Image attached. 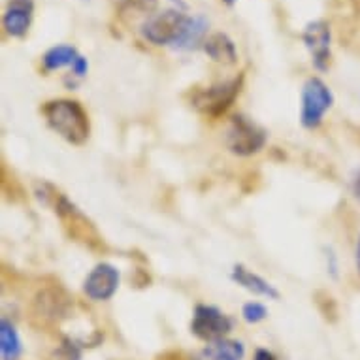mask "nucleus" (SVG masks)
Masks as SVG:
<instances>
[{
  "mask_svg": "<svg viewBox=\"0 0 360 360\" xmlns=\"http://www.w3.org/2000/svg\"><path fill=\"white\" fill-rule=\"evenodd\" d=\"M41 113L48 121L49 129L57 132L63 140L72 146H82L87 142L91 124L82 104L70 98H57L44 104Z\"/></svg>",
  "mask_w": 360,
  "mask_h": 360,
  "instance_id": "1",
  "label": "nucleus"
},
{
  "mask_svg": "<svg viewBox=\"0 0 360 360\" xmlns=\"http://www.w3.org/2000/svg\"><path fill=\"white\" fill-rule=\"evenodd\" d=\"M266 142H268V132L259 123H255L253 119L243 113L232 115L224 134V143L231 153L238 157H251L262 151Z\"/></svg>",
  "mask_w": 360,
  "mask_h": 360,
  "instance_id": "2",
  "label": "nucleus"
},
{
  "mask_svg": "<svg viewBox=\"0 0 360 360\" xmlns=\"http://www.w3.org/2000/svg\"><path fill=\"white\" fill-rule=\"evenodd\" d=\"M334 106V95L330 87L321 77H309L300 96V123L304 129L315 130L319 129L325 115Z\"/></svg>",
  "mask_w": 360,
  "mask_h": 360,
  "instance_id": "3",
  "label": "nucleus"
},
{
  "mask_svg": "<svg viewBox=\"0 0 360 360\" xmlns=\"http://www.w3.org/2000/svg\"><path fill=\"white\" fill-rule=\"evenodd\" d=\"M242 83L243 77L240 76L234 79H226V82L213 83L210 87L198 89L191 96V106L207 117H219L236 102L242 91Z\"/></svg>",
  "mask_w": 360,
  "mask_h": 360,
  "instance_id": "4",
  "label": "nucleus"
},
{
  "mask_svg": "<svg viewBox=\"0 0 360 360\" xmlns=\"http://www.w3.org/2000/svg\"><path fill=\"white\" fill-rule=\"evenodd\" d=\"M191 15H185L181 10H165L151 13L142 25V36L153 46H176L184 36Z\"/></svg>",
  "mask_w": 360,
  "mask_h": 360,
  "instance_id": "5",
  "label": "nucleus"
},
{
  "mask_svg": "<svg viewBox=\"0 0 360 360\" xmlns=\"http://www.w3.org/2000/svg\"><path fill=\"white\" fill-rule=\"evenodd\" d=\"M232 326H234V321L226 313L221 311L217 306L198 304L193 311L191 332L204 342L226 338V334L232 330Z\"/></svg>",
  "mask_w": 360,
  "mask_h": 360,
  "instance_id": "6",
  "label": "nucleus"
},
{
  "mask_svg": "<svg viewBox=\"0 0 360 360\" xmlns=\"http://www.w3.org/2000/svg\"><path fill=\"white\" fill-rule=\"evenodd\" d=\"M119 283H121V274L117 268L110 262H101L89 272L83 281V292L91 300L106 302L117 292Z\"/></svg>",
  "mask_w": 360,
  "mask_h": 360,
  "instance_id": "7",
  "label": "nucleus"
},
{
  "mask_svg": "<svg viewBox=\"0 0 360 360\" xmlns=\"http://www.w3.org/2000/svg\"><path fill=\"white\" fill-rule=\"evenodd\" d=\"M302 40L306 44L307 51L311 53V63L317 70L325 72L330 66V27L323 19L311 21L306 25L302 32Z\"/></svg>",
  "mask_w": 360,
  "mask_h": 360,
  "instance_id": "8",
  "label": "nucleus"
},
{
  "mask_svg": "<svg viewBox=\"0 0 360 360\" xmlns=\"http://www.w3.org/2000/svg\"><path fill=\"white\" fill-rule=\"evenodd\" d=\"M34 15V2L32 0H10L6 12L2 15V25L8 36L23 38L27 36Z\"/></svg>",
  "mask_w": 360,
  "mask_h": 360,
  "instance_id": "9",
  "label": "nucleus"
},
{
  "mask_svg": "<svg viewBox=\"0 0 360 360\" xmlns=\"http://www.w3.org/2000/svg\"><path fill=\"white\" fill-rule=\"evenodd\" d=\"M231 279L236 285H240L242 289L249 290V292H253L257 296H264L268 300H278L279 298V290L268 279L255 274L253 270H249L243 264H236L232 268Z\"/></svg>",
  "mask_w": 360,
  "mask_h": 360,
  "instance_id": "10",
  "label": "nucleus"
},
{
  "mask_svg": "<svg viewBox=\"0 0 360 360\" xmlns=\"http://www.w3.org/2000/svg\"><path fill=\"white\" fill-rule=\"evenodd\" d=\"M202 48H204L207 57L219 65H236V44L232 41L231 36L224 34V32H215V34L207 36L206 41L202 44Z\"/></svg>",
  "mask_w": 360,
  "mask_h": 360,
  "instance_id": "11",
  "label": "nucleus"
},
{
  "mask_svg": "<svg viewBox=\"0 0 360 360\" xmlns=\"http://www.w3.org/2000/svg\"><path fill=\"white\" fill-rule=\"evenodd\" d=\"M245 359V345L238 340L219 338L200 351L196 360H243Z\"/></svg>",
  "mask_w": 360,
  "mask_h": 360,
  "instance_id": "12",
  "label": "nucleus"
},
{
  "mask_svg": "<svg viewBox=\"0 0 360 360\" xmlns=\"http://www.w3.org/2000/svg\"><path fill=\"white\" fill-rule=\"evenodd\" d=\"M23 354V343L12 321L2 317L0 321V356L2 360H19Z\"/></svg>",
  "mask_w": 360,
  "mask_h": 360,
  "instance_id": "13",
  "label": "nucleus"
},
{
  "mask_svg": "<svg viewBox=\"0 0 360 360\" xmlns=\"http://www.w3.org/2000/svg\"><path fill=\"white\" fill-rule=\"evenodd\" d=\"M207 27H210V21H207L204 15H195V18L189 19L187 23V29H185L184 36L179 38L174 49H181V51H189V49H195L198 44H204V36L207 32Z\"/></svg>",
  "mask_w": 360,
  "mask_h": 360,
  "instance_id": "14",
  "label": "nucleus"
},
{
  "mask_svg": "<svg viewBox=\"0 0 360 360\" xmlns=\"http://www.w3.org/2000/svg\"><path fill=\"white\" fill-rule=\"evenodd\" d=\"M79 57L76 48L72 46H66V44H60V46H55V48L48 49L46 55L41 57V63H44V68L46 72H55L60 70V68H66L76 63V59Z\"/></svg>",
  "mask_w": 360,
  "mask_h": 360,
  "instance_id": "15",
  "label": "nucleus"
},
{
  "mask_svg": "<svg viewBox=\"0 0 360 360\" xmlns=\"http://www.w3.org/2000/svg\"><path fill=\"white\" fill-rule=\"evenodd\" d=\"M268 317V307L260 302H248L242 307V319L249 325H259Z\"/></svg>",
  "mask_w": 360,
  "mask_h": 360,
  "instance_id": "16",
  "label": "nucleus"
},
{
  "mask_svg": "<svg viewBox=\"0 0 360 360\" xmlns=\"http://www.w3.org/2000/svg\"><path fill=\"white\" fill-rule=\"evenodd\" d=\"M119 2L123 8H130V10L148 13V15H151L159 4V0H119Z\"/></svg>",
  "mask_w": 360,
  "mask_h": 360,
  "instance_id": "17",
  "label": "nucleus"
},
{
  "mask_svg": "<svg viewBox=\"0 0 360 360\" xmlns=\"http://www.w3.org/2000/svg\"><path fill=\"white\" fill-rule=\"evenodd\" d=\"M87 72H89L87 59L79 55V57L76 59V63L72 65V74H74L76 77H85V76H87Z\"/></svg>",
  "mask_w": 360,
  "mask_h": 360,
  "instance_id": "18",
  "label": "nucleus"
},
{
  "mask_svg": "<svg viewBox=\"0 0 360 360\" xmlns=\"http://www.w3.org/2000/svg\"><path fill=\"white\" fill-rule=\"evenodd\" d=\"M325 253H326V268H328V274H330L332 278L336 279L338 278V257H336V253H334L330 248L325 249Z\"/></svg>",
  "mask_w": 360,
  "mask_h": 360,
  "instance_id": "19",
  "label": "nucleus"
},
{
  "mask_svg": "<svg viewBox=\"0 0 360 360\" xmlns=\"http://www.w3.org/2000/svg\"><path fill=\"white\" fill-rule=\"evenodd\" d=\"M253 360H278V356L272 353V351H268V349H257L253 354Z\"/></svg>",
  "mask_w": 360,
  "mask_h": 360,
  "instance_id": "20",
  "label": "nucleus"
},
{
  "mask_svg": "<svg viewBox=\"0 0 360 360\" xmlns=\"http://www.w3.org/2000/svg\"><path fill=\"white\" fill-rule=\"evenodd\" d=\"M351 189H353V195L360 200V168L354 170L353 179H351Z\"/></svg>",
  "mask_w": 360,
  "mask_h": 360,
  "instance_id": "21",
  "label": "nucleus"
},
{
  "mask_svg": "<svg viewBox=\"0 0 360 360\" xmlns=\"http://www.w3.org/2000/svg\"><path fill=\"white\" fill-rule=\"evenodd\" d=\"M354 266H356V274L360 278V236L356 240V245H354Z\"/></svg>",
  "mask_w": 360,
  "mask_h": 360,
  "instance_id": "22",
  "label": "nucleus"
},
{
  "mask_svg": "<svg viewBox=\"0 0 360 360\" xmlns=\"http://www.w3.org/2000/svg\"><path fill=\"white\" fill-rule=\"evenodd\" d=\"M224 4H229V6H232V4H236L238 0H223Z\"/></svg>",
  "mask_w": 360,
  "mask_h": 360,
  "instance_id": "23",
  "label": "nucleus"
}]
</instances>
